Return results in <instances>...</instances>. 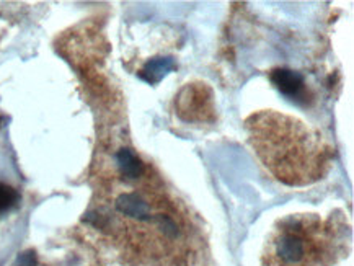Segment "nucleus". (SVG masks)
I'll list each match as a JSON object with an SVG mask.
<instances>
[{
    "label": "nucleus",
    "instance_id": "1",
    "mask_svg": "<svg viewBox=\"0 0 354 266\" xmlns=\"http://www.w3.org/2000/svg\"><path fill=\"white\" fill-rule=\"evenodd\" d=\"M247 133L258 159L288 187H307L328 170L324 139L297 118L271 110L255 113L247 120Z\"/></svg>",
    "mask_w": 354,
    "mask_h": 266
},
{
    "label": "nucleus",
    "instance_id": "2",
    "mask_svg": "<svg viewBox=\"0 0 354 266\" xmlns=\"http://www.w3.org/2000/svg\"><path fill=\"white\" fill-rule=\"evenodd\" d=\"M343 250V232L330 219L288 216L268 238L263 266H333Z\"/></svg>",
    "mask_w": 354,
    "mask_h": 266
},
{
    "label": "nucleus",
    "instance_id": "3",
    "mask_svg": "<svg viewBox=\"0 0 354 266\" xmlns=\"http://www.w3.org/2000/svg\"><path fill=\"white\" fill-rule=\"evenodd\" d=\"M271 82L281 93L289 98H296L304 90V77L299 72L290 69H276L271 74Z\"/></svg>",
    "mask_w": 354,
    "mask_h": 266
},
{
    "label": "nucleus",
    "instance_id": "4",
    "mask_svg": "<svg viewBox=\"0 0 354 266\" xmlns=\"http://www.w3.org/2000/svg\"><path fill=\"white\" fill-rule=\"evenodd\" d=\"M116 162L120 167V172L128 180H139L145 173L144 164L131 149H121L116 154Z\"/></svg>",
    "mask_w": 354,
    "mask_h": 266
},
{
    "label": "nucleus",
    "instance_id": "5",
    "mask_svg": "<svg viewBox=\"0 0 354 266\" xmlns=\"http://www.w3.org/2000/svg\"><path fill=\"white\" fill-rule=\"evenodd\" d=\"M175 69V62L171 57H156V59L149 61L140 70V79L145 80L147 84H158L165 77L169 72Z\"/></svg>",
    "mask_w": 354,
    "mask_h": 266
},
{
    "label": "nucleus",
    "instance_id": "6",
    "mask_svg": "<svg viewBox=\"0 0 354 266\" xmlns=\"http://www.w3.org/2000/svg\"><path fill=\"white\" fill-rule=\"evenodd\" d=\"M18 200L17 191L7 184H0V213L12 207Z\"/></svg>",
    "mask_w": 354,
    "mask_h": 266
},
{
    "label": "nucleus",
    "instance_id": "7",
    "mask_svg": "<svg viewBox=\"0 0 354 266\" xmlns=\"http://www.w3.org/2000/svg\"><path fill=\"white\" fill-rule=\"evenodd\" d=\"M36 265H38V261H36L35 251H25V254L18 256L15 263H13V266H36Z\"/></svg>",
    "mask_w": 354,
    "mask_h": 266
}]
</instances>
